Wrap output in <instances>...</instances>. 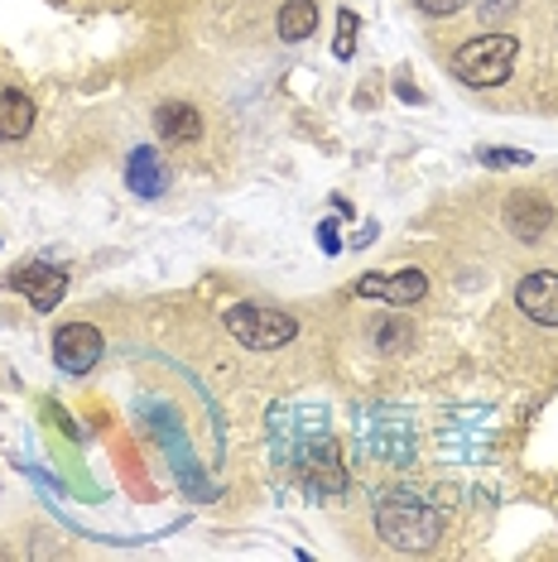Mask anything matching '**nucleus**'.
Instances as JSON below:
<instances>
[{
    "label": "nucleus",
    "instance_id": "f257e3e1",
    "mask_svg": "<svg viewBox=\"0 0 558 562\" xmlns=\"http://www.w3.org/2000/svg\"><path fill=\"white\" fill-rule=\"evenodd\" d=\"M376 529H380V539L404 548V553H424V548L438 543L443 515L424 491H414V485H390V491L376 495Z\"/></svg>",
    "mask_w": 558,
    "mask_h": 562
},
{
    "label": "nucleus",
    "instance_id": "f03ea898",
    "mask_svg": "<svg viewBox=\"0 0 558 562\" xmlns=\"http://www.w3.org/2000/svg\"><path fill=\"white\" fill-rule=\"evenodd\" d=\"M515 54H520L515 34L491 30V34L467 40L458 54H453V72H458V82H467V87H501L515 68Z\"/></svg>",
    "mask_w": 558,
    "mask_h": 562
},
{
    "label": "nucleus",
    "instance_id": "7ed1b4c3",
    "mask_svg": "<svg viewBox=\"0 0 558 562\" xmlns=\"http://www.w3.org/2000/svg\"><path fill=\"white\" fill-rule=\"evenodd\" d=\"M222 323L241 347H250V351H279L299 337L294 317L279 313V308H260V303H236V308L222 313Z\"/></svg>",
    "mask_w": 558,
    "mask_h": 562
},
{
    "label": "nucleus",
    "instance_id": "20e7f679",
    "mask_svg": "<svg viewBox=\"0 0 558 562\" xmlns=\"http://www.w3.org/2000/svg\"><path fill=\"white\" fill-rule=\"evenodd\" d=\"M289 467L303 481L309 495H342L347 491V467H342V452L333 438H303L289 452Z\"/></svg>",
    "mask_w": 558,
    "mask_h": 562
},
{
    "label": "nucleus",
    "instance_id": "39448f33",
    "mask_svg": "<svg viewBox=\"0 0 558 562\" xmlns=\"http://www.w3.org/2000/svg\"><path fill=\"white\" fill-rule=\"evenodd\" d=\"M101 351H107V341L92 323H63L54 331V361L63 375H87L101 361Z\"/></svg>",
    "mask_w": 558,
    "mask_h": 562
},
{
    "label": "nucleus",
    "instance_id": "423d86ee",
    "mask_svg": "<svg viewBox=\"0 0 558 562\" xmlns=\"http://www.w3.org/2000/svg\"><path fill=\"white\" fill-rule=\"evenodd\" d=\"M357 299H380L390 308H414L418 299H428V274L424 270H400V274H361Z\"/></svg>",
    "mask_w": 558,
    "mask_h": 562
},
{
    "label": "nucleus",
    "instance_id": "0eeeda50",
    "mask_svg": "<svg viewBox=\"0 0 558 562\" xmlns=\"http://www.w3.org/2000/svg\"><path fill=\"white\" fill-rule=\"evenodd\" d=\"M5 284L15 293H24V299L34 303V313H48V308H58L63 293H68V274H63L58 265L40 260V265H24V270H15Z\"/></svg>",
    "mask_w": 558,
    "mask_h": 562
},
{
    "label": "nucleus",
    "instance_id": "6e6552de",
    "mask_svg": "<svg viewBox=\"0 0 558 562\" xmlns=\"http://www.w3.org/2000/svg\"><path fill=\"white\" fill-rule=\"evenodd\" d=\"M515 308L539 327H558V274L554 270H535L520 279L515 289Z\"/></svg>",
    "mask_w": 558,
    "mask_h": 562
},
{
    "label": "nucleus",
    "instance_id": "1a4fd4ad",
    "mask_svg": "<svg viewBox=\"0 0 558 562\" xmlns=\"http://www.w3.org/2000/svg\"><path fill=\"white\" fill-rule=\"evenodd\" d=\"M505 226H511L515 240H544L554 226V202L539 198V193H515L511 202H505Z\"/></svg>",
    "mask_w": 558,
    "mask_h": 562
},
{
    "label": "nucleus",
    "instance_id": "9d476101",
    "mask_svg": "<svg viewBox=\"0 0 558 562\" xmlns=\"http://www.w3.org/2000/svg\"><path fill=\"white\" fill-rule=\"evenodd\" d=\"M125 188H131L135 198H164V188H169V169H164V155L155 145H140L131 149V159H125Z\"/></svg>",
    "mask_w": 558,
    "mask_h": 562
},
{
    "label": "nucleus",
    "instance_id": "9b49d317",
    "mask_svg": "<svg viewBox=\"0 0 558 562\" xmlns=\"http://www.w3.org/2000/svg\"><path fill=\"white\" fill-rule=\"evenodd\" d=\"M155 135L164 139V145H193V139L202 135L198 106H188V101H164V106L155 111Z\"/></svg>",
    "mask_w": 558,
    "mask_h": 562
},
{
    "label": "nucleus",
    "instance_id": "f8f14e48",
    "mask_svg": "<svg viewBox=\"0 0 558 562\" xmlns=\"http://www.w3.org/2000/svg\"><path fill=\"white\" fill-rule=\"evenodd\" d=\"M34 131V101L20 87H0V145H15Z\"/></svg>",
    "mask_w": 558,
    "mask_h": 562
},
{
    "label": "nucleus",
    "instance_id": "ddd939ff",
    "mask_svg": "<svg viewBox=\"0 0 558 562\" xmlns=\"http://www.w3.org/2000/svg\"><path fill=\"white\" fill-rule=\"evenodd\" d=\"M319 30V5L313 0H284L279 5V40L284 44H303Z\"/></svg>",
    "mask_w": 558,
    "mask_h": 562
},
{
    "label": "nucleus",
    "instance_id": "4468645a",
    "mask_svg": "<svg viewBox=\"0 0 558 562\" xmlns=\"http://www.w3.org/2000/svg\"><path fill=\"white\" fill-rule=\"evenodd\" d=\"M357 30H361L357 15H351V10H342V15H337V40H333V54H337L342 63L357 54Z\"/></svg>",
    "mask_w": 558,
    "mask_h": 562
},
{
    "label": "nucleus",
    "instance_id": "2eb2a0df",
    "mask_svg": "<svg viewBox=\"0 0 558 562\" xmlns=\"http://www.w3.org/2000/svg\"><path fill=\"white\" fill-rule=\"evenodd\" d=\"M477 159L487 164V169H525V164H529L525 149H481Z\"/></svg>",
    "mask_w": 558,
    "mask_h": 562
},
{
    "label": "nucleus",
    "instance_id": "dca6fc26",
    "mask_svg": "<svg viewBox=\"0 0 558 562\" xmlns=\"http://www.w3.org/2000/svg\"><path fill=\"white\" fill-rule=\"evenodd\" d=\"M376 341H380V351H395V347L410 341V327H404V323H380L376 327Z\"/></svg>",
    "mask_w": 558,
    "mask_h": 562
},
{
    "label": "nucleus",
    "instance_id": "f3484780",
    "mask_svg": "<svg viewBox=\"0 0 558 562\" xmlns=\"http://www.w3.org/2000/svg\"><path fill=\"white\" fill-rule=\"evenodd\" d=\"M424 15H434V20H443V15H458V10L467 5V0H414Z\"/></svg>",
    "mask_w": 558,
    "mask_h": 562
},
{
    "label": "nucleus",
    "instance_id": "a211bd4d",
    "mask_svg": "<svg viewBox=\"0 0 558 562\" xmlns=\"http://www.w3.org/2000/svg\"><path fill=\"white\" fill-rule=\"evenodd\" d=\"M319 240H323V250H327V255L337 250V232H333V222H323V226H319Z\"/></svg>",
    "mask_w": 558,
    "mask_h": 562
}]
</instances>
